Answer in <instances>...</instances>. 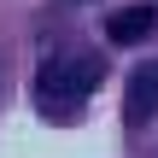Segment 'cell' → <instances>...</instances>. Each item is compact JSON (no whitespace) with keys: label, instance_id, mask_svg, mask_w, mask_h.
<instances>
[{"label":"cell","instance_id":"cell-1","mask_svg":"<svg viewBox=\"0 0 158 158\" xmlns=\"http://www.w3.org/2000/svg\"><path fill=\"white\" fill-rule=\"evenodd\" d=\"M94 82H100V59L94 53H59V59H47L35 70V106L47 117H70L94 94Z\"/></svg>","mask_w":158,"mask_h":158},{"label":"cell","instance_id":"cell-2","mask_svg":"<svg viewBox=\"0 0 158 158\" xmlns=\"http://www.w3.org/2000/svg\"><path fill=\"white\" fill-rule=\"evenodd\" d=\"M123 117L129 129H147L158 117V59H147L135 76H129V94H123Z\"/></svg>","mask_w":158,"mask_h":158},{"label":"cell","instance_id":"cell-3","mask_svg":"<svg viewBox=\"0 0 158 158\" xmlns=\"http://www.w3.org/2000/svg\"><path fill=\"white\" fill-rule=\"evenodd\" d=\"M158 29V12L152 6H117L111 18H106V35L117 41V47H135V41H147Z\"/></svg>","mask_w":158,"mask_h":158}]
</instances>
